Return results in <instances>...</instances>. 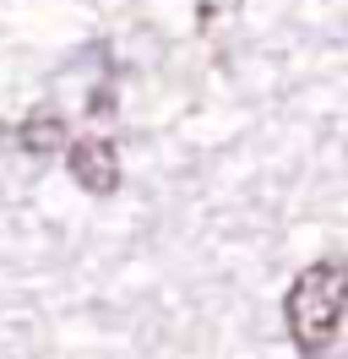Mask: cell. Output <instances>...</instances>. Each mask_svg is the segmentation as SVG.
<instances>
[{
	"label": "cell",
	"instance_id": "cell-2",
	"mask_svg": "<svg viewBox=\"0 0 348 359\" xmlns=\"http://www.w3.org/2000/svg\"><path fill=\"white\" fill-rule=\"evenodd\" d=\"M65 169L87 196H114L120 191V147L109 136H82L65 147Z\"/></svg>",
	"mask_w": 348,
	"mask_h": 359
},
{
	"label": "cell",
	"instance_id": "cell-4",
	"mask_svg": "<svg viewBox=\"0 0 348 359\" xmlns=\"http://www.w3.org/2000/svg\"><path fill=\"white\" fill-rule=\"evenodd\" d=\"M87 109L93 114H114V88H98L93 98H87Z\"/></svg>",
	"mask_w": 348,
	"mask_h": 359
},
{
	"label": "cell",
	"instance_id": "cell-3",
	"mask_svg": "<svg viewBox=\"0 0 348 359\" xmlns=\"http://www.w3.org/2000/svg\"><path fill=\"white\" fill-rule=\"evenodd\" d=\"M17 147L27 158H55L60 147H71V136H65V114L49 109V104L27 109V114H22V126H17Z\"/></svg>",
	"mask_w": 348,
	"mask_h": 359
},
{
	"label": "cell",
	"instance_id": "cell-1",
	"mask_svg": "<svg viewBox=\"0 0 348 359\" xmlns=\"http://www.w3.org/2000/svg\"><path fill=\"white\" fill-rule=\"evenodd\" d=\"M343 316H348V262H337V256L310 262L283 294V327L304 359H321L337 343Z\"/></svg>",
	"mask_w": 348,
	"mask_h": 359
}]
</instances>
